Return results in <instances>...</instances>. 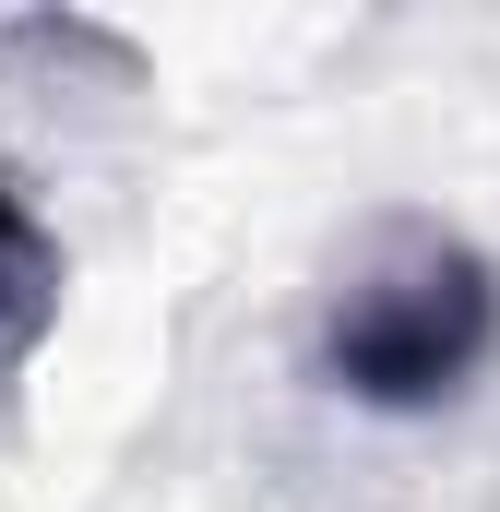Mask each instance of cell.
Instances as JSON below:
<instances>
[{"label":"cell","mask_w":500,"mask_h":512,"mask_svg":"<svg viewBox=\"0 0 500 512\" xmlns=\"http://www.w3.org/2000/svg\"><path fill=\"white\" fill-rule=\"evenodd\" d=\"M489 358H500V262L417 215H393L322 310V382L370 417L465 405Z\"/></svg>","instance_id":"6da1fadb"},{"label":"cell","mask_w":500,"mask_h":512,"mask_svg":"<svg viewBox=\"0 0 500 512\" xmlns=\"http://www.w3.org/2000/svg\"><path fill=\"white\" fill-rule=\"evenodd\" d=\"M60 286H72V262H60V239L36 227V203L0 179V393L36 370V346L60 334Z\"/></svg>","instance_id":"7a4b0ae2"}]
</instances>
